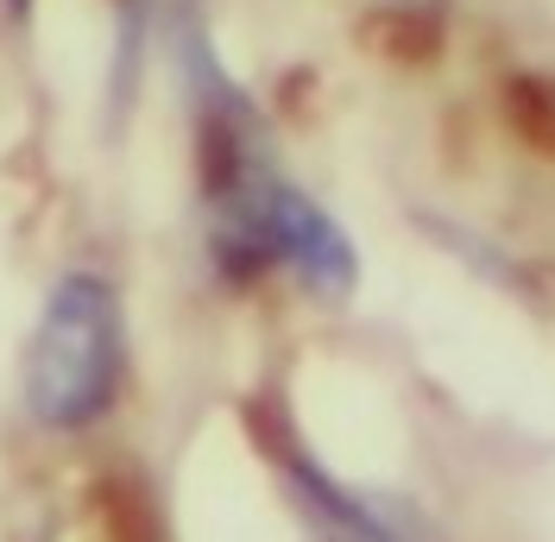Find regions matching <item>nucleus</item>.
<instances>
[{"label":"nucleus","mask_w":555,"mask_h":542,"mask_svg":"<svg viewBox=\"0 0 555 542\" xmlns=\"http://www.w3.org/2000/svg\"><path fill=\"white\" fill-rule=\"evenodd\" d=\"M284 492H291L310 542H429V530L411 505L366 492V486H347L310 454L284 461Z\"/></svg>","instance_id":"nucleus-2"},{"label":"nucleus","mask_w":555,"mask_h":542,"mask_svg":"<svg viewBox=\"0 0 555 542\" xmlns=\"http://www.w3.org/2000/svg\"><path fill=\"white\" fill-rule=\"evenodd\" d=\"M127 304L107 271H64L26 335L20 353V410L38 436L82 441L95 436L127 398Z\"/></svg>","instance_id":"nucleus-1"}]
</instances>
